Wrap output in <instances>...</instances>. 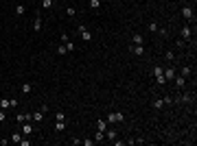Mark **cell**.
<instances>
[{
    "instance_id": "2",
    "label": "cell",
    "mask_w": 197,
    "mask_h": 146,
    "mask_svg": "<svg viewBox=\"0 0 197 146\" xmlns=\"http://www.w3.org/2000/svg\"><path fill=\"white\" fill-rule=\"evenodd\" d=\"M182 17L184 20H189V22H195V13H193V7H182Z\"/></svg>"
},
{
    "instance_id": "26",
    "label": "cell",
    "mask_w": 197,
    "mask_h": 146,
    "mask_svg": "<svg viewBox=\"0 0 197 146\" xmlns=\"http://www.w3.org/2000/svg\"><path fill=\"white\" fill-rule=\"evenodd\" d=\"M55 52H57V54H68V52H66V46H64V44H59V46L55 48Z\"/></svg>"
},
{
    "instance_id": "13",
    "label": "cell",
    "mask_w": 197,
    "mask_h": 146,
    "mask_svg": "<svg viewBox=\"0 0 197 146\" xmlns=\"http://www.w3.org/2000/svg\"><path fill=\"white\" fill-rule=\"evenodd\" d=\"M55 131H57V133L66 131V120H55Z\"/></svg>"
},
{
    "instance_id": "17",
    "label": "cell",
    "mask_w": 197,
    "mask_h": 146,
    "mask_svg": "<svg viewBox=\"0 0 197 146\" xmlns=\"http://www.w3.org/2000/svg\"><path fill=\"white\" fill-rule=\"evenodd\" d=\"M64 46H66V52H74V48H77V46H74V42H72V39L64 42Z\"/></svg>"
},
{
    "instance_id": "31",
    "label": "cell",
    "mask_w": 197,
    "mask_h": 146,
    "mask_svg": "<svg viewBox=\"0 0 197 146\" xmlns=\"http://www.w3.org/2000/svg\"><path fill=\"white\" fill-rule=\"evenodd\" d=\"M164 59H166V61H175V54L169 50V52H164Z\"/></svg>"
},
{
    "instance_id": "9",
    "label": "cell",
    "mask_w": 197,
    "mask_h": 146,
    "mask_svg": "<svg viewBox=\"0 0 197 146\" xmlns=\"http://www.w3.org/2000/svg\"><path fill=\"white\" fill-rule=\"evenodd\" d=\"M33 131H35V129H33V124L24 120V124H22V131H20V133H22V135H33Z\"/></svg>"
},
{
    "instance_id": "23",
    "label": "cell",
    "mask_w": 197,
    "mask_h": 146,
    "mask_svg": "<svg viewBox=\"0 0 197 146\" xmlns=\"http://www.w3.org/2000/svg\"><path fill=\"white\" fill-rule=\"evenodd\" d=\"M94 142H105V133H103V131H97V133H94Z\"/></svg>"
},
{
    "instance_id": "11",
    "label": "cell",
    "mask_w": 197,
    "mask_h": 146,
    "mask_svg": "<svg viewBox=\"0 0 197 146\" xmlns=\"http://www.w3.org/2000/svg\"><path fill=\"white\" fill-rule=\"evenodd\" d=\"M129 52L136 54V57H140V54L145 52V48H143V46H136V44H131V46H129Z\"/></svg>"
},
{
    "instance_id": "6",
    "label": "cell",
    "mask_w": 197,
    "mask_h": 146,
    "mask_svg": "<svg viewBox=\"0 0 197 146\" xmlns=\"http://www.w3.org/2000/svg\"><path fill=\"white\" fill-rule=\"evenodd\" d=\"M195 100V94H184L180 98H173V103H193Z\"/></svg>"
},
{
    "instance_id": "5",
    "label": "cell",
    "mask_w": 197,
    "mask_h": 146,
    "mask_svg": "<svg viewBox=\"0 0 197 146\" xmlns=\"http://www.w3.org/2000/svg\"><path fill=\"white\" fill-rule=\"evenodd\" d=\"M180 35H182V39H184V42H189V39L193 37V31H191V26H189V24H186V26H182Z\"/></svg>"
},
{
    "instance_id": "12",
    "label": "cell",
    "mask_w": 197,
    "mask_h": 146,
    "mask_svg": "<svg viewBox=\"0 0 197 146\" xmlns=\"http://www.w3.org/2000/svg\"><path fill=\"white\" fill-rule=\"evenodd\" d=\"M131 44H136V46H143V44H145V35H140V33H136L134 37H131Z\"/></svg>"
},
{
    "instance_id": "21",
    "label": "cell",
    "mask_w": 197,
    "mask_h": 146,
    "mask_svg": "<svg viewBox=\"0 0 197 146\" xmlns=\"http://www.w3.org/2000/svg\"><path fill=\"white\" fill-rule=\"evenodd\" d=\"M151 105H153V109H158V111H160V109L164 107V103H162V98H156V100H153Z\"/></svg>"
},
{
    "instance_id": "25",
    "label": "cell",
    "mask_w": 197,
    "mask_h": 146,
    "mask_svg": "<svg viewBox=\"0 0 197 146\" xmlns=\"http://www.w3.org/2000/svg\"><path fill=\"white\" fill-rule=\"evenodd\" d=\"M162 103H164V105H173V96L164 94V96H162Z\"/></svg>"
},
{
    "instance_id": "30",
    "label": "cell",
    "mask_w": 197,
    "mask_h": 146,
    "mask_svg": "<svg viewBox=\"0 0 197 146\" xmlns=\"http://www.w3.org/2000/svg\"><path fill=\"white\" fill-rule=\"evenodd\" d=\"M114 116H116V122H123L125 120V113L123 111H114Z\"/></svg>"
},
{
    "instance_id": "1",
    "label": "cell",
    "mask_w": 197,
    "mask_h": 146,
    "mask_svg": "<svg viewBox=\"0 0 197 146\" xmlns=\"http://www.w3.org/2000/svg\"><path fill=\"white\" fill-rule=\"evenodd\" d=\"M153 76H156V81H158V85H166V81H164V68L162 66H156L153 68Z\"/></svg>"
},
{
    "instance_id": "7",
    "label": "cell",
    "mask_w": 197,
    "mask_h": 146,
    "mask_svg": "<svg viewBox=\"0 0 197 146\" xmlns=\"http://www.w3.org/2000/svg\"><path fill=\"white\" fill-rule=\"evenodd\" d=\"M173 76H175V68L173 66L164 68V81H166V83H169V81H173Z\"/></svg>"
},
{
    "instance_id": "20",
    "label": "cell",
    "mask_w": 197,
    "mask_h": 146,
    "mask_svg": "<svg viewBox=\"0 0 197 146\" xmlns=\"http://www.w3.org/2000/svg\"><path fill=\"white\" fill-rule=\"evenodd\" d=\"M9 107H11V100H9V98H2V96H0V109H9Z\"/></svg>"
},
{
    "instance_id": "37",
    "label": "cell",
    "mask_w": 197,
    "mask_h": 146,
    "mask_svg": "<svg viewBox=\"0 0 197 146\" xmlns=\"http://www.w3.org/2000/svg\"><path fill=\"white\" fill-rule=\"evenodd\" d=\"M70 144H74V146H79V144H81V140H79V138H72V140H70Z\"/></svg>"
},
{
    "instance_id": "15",
    "label": "cell",
    "mask_w": 197,
    "mask_h": 146,
    "mask_svg": "<svg viewBox=\"0 0 197 146\" xmlns=\"http://www.w3.org/2000/svg\"><path fill=\"white\" fill-rule=\"evenodd\" d=\"M88 5H90L92 11H99V9H101V0H88Z\"/></svg>"
},
{
    "instance_id": "38",
    "label": "cell",
    "mask_w": 197,
    "mask_h": 146,
    "mask_svg": "<svg viewBox=\"0 0 197 146\" xmlns=\"http://www.w3.org/2000/svg\"><path fill=\"white\" fill-rule=\"evenodd\" d=\"M9 144V140H2V138H0V146H7Z\"/></svg>"
},
{
    "instance_id": "19",
    "label": "cell",
    "mask_w": 197,
    "mask_h": 146,
    "mask_svg": "<svg viewBox=\"0 0 197 146\" xmlns=\"http://www.w3.org/2000/svg\"><path fill=\"white\" fill-rule=\"evenodd\" d=\"M116 135H118V133H116L114 129H110V131H105V140H110V142H114V140H116Z\"/></svg>"
},
{
    "instance_id": "28",
    "label": "cell",
    "mask_w": 197,
    "mask_h": 146,
    "mask_svg": "<svg viewBox=\"0 0 197 146\" xmlns=\"http://www.w3.org/2000/svg\"><path fill=\"white\" fill-rule=\"evenodd\" d=\"M149 31H151V33L160 31V26H158V22H149Z\"/></svg>"
},
{
    "instance_id": "33",
    "label": "cell",
    "mask_w": 197,
    "mask_h": 146,
    "mask_svg": "<svg viewBox=\"0 0 197 146\" xmlns=\"http://www.w3.org/2000/svg\"><path fill=\"white\" fill-rule=\"evenodd\" d=\"M7 120V109H0V122Z\"/></svg>"
},
{
    "instance_id": "22",
    "label": "cell",
    "mask_w": 197,
    "mask_h": 146,
    "mask_svg": "<svg viewBox=\"0 0 197 146\" xmlns=\"http://www.w3.org/2000/svg\"><path fill=\"white\" fill-rule=\"evenodd\" d=\"M20 89H22V94H31L33 85H31V83H22V87H20Z\"/></svg>"
},
{
    "instance_id": "16",
    "label": "cell",
    "mask_w": 197,
    "mask_h": 146,
    "mask_svg": "<svg viewBox=\"0 0 197 146\" xmlns=\"http://www.w3.org/2000/svg\"><path fill=\"white\" fill-rule=\"evenodd\" d=\"M22 138H24V135L15 131V133H11V138H9V142H15V144H20V140H22Z\"/></svg>"
},
{
    "instance_id": "40",
    "label": "cell",
    "mask_w": 197,
    "mask_h": 146,
    "mask_svg": "<svg viewBox=\"0 0 197 146\" xmlns=\"http://www.w3.org/2000/svg\"><path fill=\"white\" fill-rule=\"evenodd\" d=\"M0 92H2V87H0Z\"/></svg>"
},
{
    "instance_id": "32",
    "label": "cell",
    "mask_w": 197,
    "mask_h": 146,
    "mask_svg": "<svg viewBox=\"0 0 197 146\" xmlns=\"http://www.w3.org/2000/svg\"><path fill=\"white\" fill-rule=\"evenodd\" d=\"M55 120H66V113L64 111H57V113H55Z\"/></svg>"
},
{
    "instance_id": "18",
    "label": "cell",
    "mask_w": 197,
    "mask_h": 146,
    "mask_svg": "<svg viewBox=\"0 0 197 146\" xmlns=\"http://www.w3.org/2000/svg\"><path fill=\"white\" fill-rule=\"evenodd\" d=\"M97 131H103V133H105V131H107V122H105V120H97Z\"/></svg>"
},
{
    "instance_id": "24",
    "label": "cell",
    "mask_w": 197,
    "mask_h": 146,
    "mask_svg": "<svg viewBox=\"0 0 197 146\" xmlns=\"http://www.w3.org/2000/svg\"><path fill=\"white\" fill-rule=\"evenodd\" d=\"M191 72H193V68H191V66H184V68H182V76L189 79V76H191Z\"/></svg>"
},
{
    "instance_id": "3",
    "label": "cell",
    "mask_w": 197,
    "mask_h": 146,
    "mask_svg": "<svg viewBox=\"0 0 197 146\" xmlns=\"http://www.w3.org/2000/svg\"><path fill=\"white\" fill-rule=\"evenodd\" d=\"M77 29H79V37H81L83 42H92V33H90V31H88L83 24H79Z\"/></svg>"
},
{
    "instance_id": "29",
    "label": "cell",
    "mask_w": 197,
    "mask_h": 146,
    "mask_svg": "<svg viewBox=\"0 0 197 146\" xmlns=\"http://www.w3.org/2000/svg\"><path fill=\"white\" fill-rule=\"evenodd\" d=\"M116 122V116H114V111H110L107 113V124H114Z\"/></svg>"
},
{
    "instance_id": "34",
    "label": "cell",
    "mask_w": 197,
    "mask_h": 146,
    "mask_svg": "<svg viewBox=\"0 0 197 146\" xmlns=\"http://www.w3.org/2000/svg\"><path fill=\"white\" fill-rule=\"evenodd\" d=\"M68 39H70V37H68V35H66V33H61V35H59V44H64V42H68Z\"/></svg>"
},
{
    "instance_id": "4",
    "label": "cell",
    "mask_w": 197,
    "mask_h": 146,
    "mask_svg": "<svg viewBox=\"0 0 197 146\" xmlns=\"http://www.w3.org/2000/svg\"><path fill=\"white\" fill-rule=\"evenodd\" d=\"M42 22H44V15L42 13H35V20H33V31L35 33L42 31Z\"/></svg>"
},
{
    "instance_id": "39",
    "label": "cell",
    "mask_w": 197,
    "mask_h": 146,
    "mask_svg": "<svg viewBox=\"0 0 197 146\" xmlns=\"http://www.w3.org/2000/svg\"><path fill=\"white\" fill-rule=\"evenodd\" d=\"M51 2H53V5H55V2H57V0H51Z\"/></svg>"
},
{
    "instance_id": "10",
    "label": "cell",
    "mask_w": 197,
    "mask_h": 146,
    "mask_svg": "<svg viewBox=\"0 0 197 146\" xmlns=\"http://www.w3.org/2000/svg\"><path fill=\"white\" fill-rule=\"evenodd\" d=\"M44 116H46V111L37 109V111H33V113H31V120H35V122H42V120H44Z\"/></svg>"
},
{
    "instance_id": "35",
    "label": "cell",
    "mask_w": 197,
    "mask_h": 146,
    "mask_svg": "<svg viewBox=\"0 0 197 146\" xmlns=\"http://www.w3.org/2000/svg\"><path fill=\"white\" fill-rule=\"evenodd\" d=\"M81 144H83V146H92V144H94V140H81Z\"/></svg>"
},
{
    "instance_id": "14",
    "label": "cell",
    "mask_w": 197,
    "mask_h": 146,
    "mask_svg": "<svg viewBox=\"0 0 197 146\" xmlns=\"http://www.w3.org/2000/svg\"><path fill=\"white\" fill-rule=\"evenodd\" d=\"M24 13H26V5H15V15L22 17Z\"/></svg>"
},
{
    "instance_id": "36",
    "label": "cell",
    "mask_w": 197,
    "mask_h": 146,
    "mask_svg": "<svg viewBox=\"0 0 197 146\" xmlns=\"http://www.w3.org/2000/svg\"><path fill=\"white\" fill-rule=\"evenodd\" d=\"M20 146H31V140H24V138H22V140H20Z\"/></svg>"
},
{
    "instance_id": "27",
    "label": "cell",
    "mask_w": 197,
    "mask_h": 146,
    "mask_svg": "<svg viewBox=\"0 0 197 146\" xmlns=\"http://www.w3.org/2000/svg\"><path fill=\"white\" fill-rule=\"evenodd\" d=\"M66 13H68L70 17H74V15H77V9H74V7H66Z\"/></svg>"
},
{
    "instance_id": "8",
    "label": "cell",
    "mask_w": 197,
    "mask_h": 146,
    "mask_svg": "<svg viewBox=\"0 0 197 146\" xmlns=\"http://www.w3.org/2000/svg\"><path fill=\"white\" fill-rule=\"evenodd\" d=\"M173 81H175L177 89H184V85H186V76H182V74H175V76H173Z\"/></svg>"
}]
</instances>
